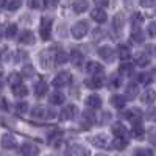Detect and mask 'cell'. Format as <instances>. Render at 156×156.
I'll list each match as a JSON object with an SVG mask.
<instances>
[{"label": "cell", "mask_w": 156, "mask_h": 156, "mask_svg": "<svg viewBox=\"0 0 156 156\" xmlns=\"http://www.w3.org/2000/svg\"><path fill=\"white\" fill-rule=\"evenodd\" d=\"M17 41H19V44H23V45H31L36 42V37L30 30H23V31H20Z\"/></svg>", "instance_id": "8fae6325"}, {"label": "cell", "mask_w": 156, "mask_h": 156, "mask_svg": "<svg viewBox=\"0 0 156 156\" xmlns=\"http://www.w3.org/2000/svg\"><path fill=\"white\" fill-rule=\"evenodd\" d=\"M133 70H134V66L131 62H123V64H120V67H119V72L122 75H131Z\"/></svg>", "instance_id": "ab89813d"}, {"label": "cell", "mask_w": 156, "mask_h": 156, "mask_svg": "<svg viewBox=\"0 0 156 156\" xmlns=\"http://www.w3.org/2000/svg\"><path fill=\"white\" fill-rule=\"evenodd\" d=\"M33 75H34V67L31 66V64H25V66L22 67L20 76L22 78H31Z\"/></svg>", "instance_id": "74e56055"}, {"label": "cell", "mask_w": 156, "mask_h": 156, "mask_svg": "<svg viewBox=\"0 0 156 156\" xmlns=\"http://www.w3.org/2000/svg\"><path fill=\"white\" fill-rule=\"evenodd\" d=\"M137 94H139V86L136 83H129L126 86V89H125V98L133 100V98L137 97Z\"/></svg>", "instance_id": "7402d4cb"}, {"label": "cell", "mask_w": 156, "mask_h": 156, "mask_svg": "<svg viewBox=\"0 0 156 156\" xmlns=\"http://www.w3.org/2000/svg\"><path fill=\"white\" fill-rule=\"evenodd\" d=\"M30 114H31L33 119H45V117H53L55 115L53 111H48L44 106H34V108H31Z\"/></svg>", "instance_id": "8992f818"}, {"label": "cell", "mask_w": 156, "mask_h": 156, "mask_svg": "<svg viewBox=\"0 0 156 156\" xmlns=\"http://www.w3.org/2000/svg\"><path fill=\"white\" fill-rule=\"evenodd\" d=\"M69 61L72 62V66L80 67L81 64L84 62V55H83V51L78 50V48H72L70 53H69Z\"/></svg>", "instance_id": "52a82bcc"}, {"label": "cell", "mask_w": 156, "mask_h": 156, "mask_svg": "<svg viewBox=\"0 0 156 156\" xmlns=\"http://www.w3.org/2000/svg\"><path fill=\"white\" fill-rule=\"evenodd\" d=\"M103 36H105V33H103V31L98 28V30H95V31H94L92 39H94V41H98V39H100V37H103Z\"/></svg>", "instance_id": "816d5d0a"}, {"label": "cell", "mask_w": 156, "mask_h": 156, "mask_svg": "<svg viewBox=\"0 0 156 156\" xmlns=\"http://www.w3.org/2000/svg\"><path fill=\"white\" fill-rule=\"evenodd\" d=\"M112 133L115 134V137H125V139H126V136H128V129L125 128L123 123L115 122V123L112 125Z\"/></svg>", "instance_id": "603a6c76"}, {"label": "cell", "mask_w": 156, "mask_h": 156, "mask_svg": "<svg viewBox=\"0 0 156 156\" xmlns=\"http://www.w3.org/2000/svg\"><path fill=\"white\" fill-rule=\"evenodd\" d=\"M100 119H101V122H100L101 125H105V123H108V122L111 120V112H109V111H106V112H103V114H101V117H100Z\"/></svg>", "instance_id": "bcb514c9"}, {"label": "cell", "mask_w": 156, "mask_h": 156, "mask_svg": "<svg viewBox=\"0 0 156 156\" xmlns=\"http://www.w3.org/2000/svg\"><path fill=\"white\" fill-rule=\"evenodd\" d=\"M134 64L139 67H147L148 64H150V58L145 55V53H139L134 56Z\"/></svg>", "instance_id": "d6a6232c"}, {"label": "cell", "mask_w": 156, "mask_h": 156, "mask_svg": "<svg viewBox=\"0 0 156 156\" xmlns=\"http://www.w3.org/2000/svg\"><path fill=\"white\" fill-rule=\"evenodd\" d=\"M70 81H72V75H70V72H67V70H61V72L53 78V84H55V87L69 86Z\"/></svg>", "instance_id": "277c9868"}, {"label": "cell", "mask_w": 156, "mask_h": 156, "mask_svg": "<svg viewBox=\"0 0 156 156\" xmlns=\"http://www.w3.org/2000/svg\"><path fill=\"white\" fill-rule=\"evenodd\" d=\"M3 36V33H2V28H0V37H2Z\"/></svg>", "instance_id": "6f0895ef"}, {"label": "cell", "mask_w": 156, "mask_h": 156, "mask_svg": "<svg viewBox=\"0 0 156 156\" xmlns=\"http://www.w3.org/2000/svg\"><path fill=\"white\" fill-rule=\"evenodd\" d=\"M154 98H156V92H154L153 89L144 90V94L140 95L142 103H145V105H153V103H154Z\"/></svg>", "instance_id": "d4e9b609"}, {"label": "cell", "mask_w": 156, "mask_h": 156, "mask_svg": "<svg viewBox=\"0 0 156 156\" xmlns=\"http://www.w3.org/2000/svg\"><path fill=\"white\" fill-rule=\"evenodd\" d=\"M86 72L90 75H101L103 73V66L97 61H89L86 64Z\"/></svg>", "instance_id": "e0dca14e"}, {"label": "cell", "mask_w": 156, "mask_h": 156, "mask_svg": "<svg viewBox=\"0 0 156 156\" xmlns=\"http://www.w3.org/2000/svg\"><path fill=\"white\" fill-rule=\"evenodd\" d=\"M142 22H144V16L140 14V12H134V14L131 16V25H133V28H139Z\"/></svg>", "instance_id": "b9f144b4"}, {"label": "cell", "mask_w": 156, "mask_h": 156, "mask_svg": "<svg viewBox=\"0 0 156 156\" xmlns=\"http://www.w3.org/2000/svg\"><path fill=\"white\" fill-rule=\"evenodd\" d=\"M0 144H2V147L6 148V150H12V148H16V147H17V140H16V137L12 136V134L5 133V134L2 136V140H0Z\"/></svg>", "instance_id": "7c38bea8"}, {"label": "cell", "mask_w": 156, "mask_h": 156, "mask_svg": "<svg viewBox=\"0 0 156 156\" xmlns=\"http://www.w3.org/2000/svg\"><path fill=\"white\" fill-rule=\"evenodd\" d=\"M89 31V23L86 20H80V22H76L73 27L70 28V33L75 39H83Z\"/></svg>", "instance_id": "7a4b0ae2"}, {"label": "cell", "mask_w": 156, "mask_h": 156, "mask_svg": "<svg viewBox=\"0 0 156 156\" xmlns=\"http://www.w3.org/2000/svg\"><path fill=\"white\" fill-rule=\"evenodd\" d=\"M129 39H131L133 42H136V44H142L144 39H145V34H144V31H142L140 28H133L131 34H129Z\"/></svg>", "instance_id": "f1b7e54d"}, {"label": "cell", "mask_w": 156, "mask_h": 156, "mask_svg": "<svg viewBox=\"0 0 156 156\" xmlns=\"http://www.w3.org/2000/svg\"><path fill=\"white\" fill-rule=\"evenodd\" d=\"M64 100H66V97H64V94L59 92V90H55V92H51L50 97H48V101L51 103V105H62Z\"/></svg>", "instance_id": "4316f807"}, {"label": "cell", "mask_w": 156, "mask_h": 156, "mask_svg": "<svg viewBox=\"0 0 156 156\" xmlns=\"http://www.w3.org/2000/svg\"><path fill=\"white\" fill-rule=\"evenodd\" d=\"M94 2H95L97 8H106L109 5V0H94Z\"/></svg>", "instance_id": "c3c4849f"}, {"label": "cell", "mask_w": 156, "mask_h": 156, "mask_svg": "<svg viewBox=\"0 0 156 156\" xmlns=\"http://www.w3.org/2000/svg\"><path fill=\"white\" fill-rule=\"evenodd\" d=\"M5 8V0H0V9Z\"/></svg>", "instance_id": "f5cc1de1"}, {"label": "cell", "mask_w": 156, "mask_h": 156, "mask_svg": "<svg viewBox=\"0 0 156 156\" xmlns=\"http://www.w3.org/2000/svg\"><path fill=\"white\" fill-rule=\"evenodd\" d=\"M123 25H125V16L122 14V12H119V14H115L114 19H112V28L117 33H120L122 28H123Z\"/></svg>", "instance_id": "cb8c5ba5"}, {"label": "cell", "mask_w": 156, "mask_h": 156, "mask_svg": "<svg viewBox=\"0 0 156 156\" xmlns=\"http://www.w3.org/2000/svg\"><path fill=\"white\" fill-rule=\"evenodd\" d=\"M108 86L111 87V89H117V87H120V84H122V76L119 75V73H114V75H111L109 76V80H108Z\"/></svg>", "instance_id": "e575fe53"}, {"label": "cell", "mask_w": 156, "mask_h": 156, "mask_svg": "<svg viewBox=\"0 0 156 156\" xmlns=\"http://www.w3.org/2000/svg\"><path fill=\"white\" fill-rule=\"evenodd\" d=\"M89 140L94 144V147H98V148H105L108 145V137L105 134H97V136H92L89 137Z\"/></svg>", "instance_id": "ffe728a7"}, {"label": "cell", "mask_w": 156, "mask_h": 156, "mask_svg": "<svg viewBox=\"0 0 156 156\" xmlns=\"http://www.w3.org/2000/svg\"><path fill=\"white\" fill-rule=\"evenodd\" d=\"M83 122H86L87 125H94V120H95V115L90 112V111H86L84 114H83Z\"/></svg>", "instance_id": "7bdbcfd3"}, {"label": "cell", "mask_w": 156, "mask_h": 156, "mask_svg": "<svg viewBox=\"0 0 156 156\" xmlns=\"http://www.w3.org/2000/svg\"><path fill=\"white\" fill-rule=\"evenodd\" d=\"M90 17H92L97 23H103V22H106L108 14H106V11L103 8H94L92 12H90Z\"/></svg>", "instance_id": "2e32d148"}, {"label": "cell", "mask_w": 156, "mask_h": 156, "mask_svg": "<svg viewBox=\"0 0 156 156\" xmlns=\"http://www.w3.org/2000/svg\"><path fill=\"white\" fill-rule=\"evenodd\" d=\"M12 94H14L17 98H23V97L28 95V87L25 86L23 83L16 84V86H12Z\"/></svg>", "instance_id": "484cf974"}, {"label": "cell", "mask_w": 156, "mask_h": 156, "mask_svg": "<svg viewBox=\"0 0 156 156\" xmlns=\"http://www.w3.org/2000/svg\"><path fill=\"white\" fill-rule=\"evenodd\" d=\"M95 156H106V154H101V153H98V154H95Z\"/></svg>", "instance_id": "9f6ffc18"}, {"label": "cell", "mask_w": 156, "mask_h": 156, "mask_svg": "<svg viewBox=\"0 0 156 156\" xmlns=\"http://www.w3.org/2000/svg\"><path fill=\"white\" fill-rule=\"evenodd\" d=\"M41 66L44 69H51L55 64V56L51 55V51H44V53H41Z\"/></svg>", "instance_id": "9a60e30c"}, {"label": "cell", "mask_w": 156, "mask_h": 156, "mask_svg": "<svg viewBox=\"0 0 156 156\" xmlns=\"http://www.w3.org/2000/svg\"><path fill=\"white\" fill-rule=\"evenodd\" d=\"M20 153L22 156H37L39 154V147L33 142H25L20 145Z\"/></svg>", "instance_id": "ba28073f"}, {"label": "cell", "mask_w": 156, "mask_h": 156, "mask_svg": "<svg viewBox=\"0 0 156 156\" xmlns=\"http://www.w3.org/2000/svg\"><path fill=\"white\" fill-rule=\"evenodd\" d=\"M51 27H53V20L51 17H42L41 19V25H39V33L44 41H48L51 37Z\"/></svg>", "instance_id": "6da1fadb"}, {"label": "cell", "mask_w": 156, "mask_h": 156, "mask_svg": "<svg viewBox=\"0 0 156 156\" xmlns=\"http://www.w3.org/2000/svg\"><path fill=\"white\" fill-rule=\"evenodd\" d=\"M3 75V72H2V67H0V76H2Z\"/></svg>", "instance_id": "11a10c76"}, {"label": "cell", "mask_w": 156, "mask_h": 156, "mask_svg": "<svg viewBox=\"0 0 156 156\" xmlns=\"http://www.w3.org/2000/svg\"><path fill=\"white\" fill-rule=\"evenodd\" d=\"M131 136H133L134 139H137V140H140V139H144V137H145V128H144V125H142L140 122L133 123Z\"/></svg>", "instance_id": "ac0fdd59"}, {"label": "cell", "mask_w": 156, "mask_h": 156, "mask_svg": "<svg viewBox=\"0 0 156 156\" xmlns=\"http://www.w3.org/2000/svg\"><path fill=\"white\" fill-rule=\"evenodd\" d=\"M133 156H153V153L150 150H147V148H137Z\"/></svg>", "instance_id": "f6af8a7d"}, {"label": "cell", "mask_w": 156, "mask_h": 156, "mask_svg": "<svg viewBox=\"0 0 156 156\" xmlns=\"http://www.w3.org/2000/svg\"><path fill=\"white\" fill-rule=\"evenodd\" d=\"M126 145H128V140H126L125 137H115V139L112 140V144H111V147H112L114 150H125Z\"/></svg>", "instance_id": "836d02e7"}, {"label": "cell", "mask_w": 156, "mask_h": 156, "mask_svg": "<svg viewBox=\"0 0 156 156\" xmlns=\"http://www.w3.org/2000/svg\"><path fill=\"white\" fill-rule=\"evenodd\" d=\"M8 83L11 84V87H12V86H16V84H20V83H22V76H20V73H17V72L9 73V75H8Z\"/></svg>", "instance_id": "8d00e7d4"}, {"label": "cell", "mask_w": 156, "mask_h": 156, "mask_svg": "<svg viewBox=\"0 0 156 156\" xmlns=\"http://www.w3.org/2000/svg\"><path fill=\"white\" fill-rule=\"evenodd\" d=\"M154 5V0H140V6L144 8H153Z\"/></svg>", "instance_id": "681fc988"}, {"label": "cell", "mask_w": 156, "mask_h": 156, "mask_svg": "<svg viewBox=\"0 0 156 156\" xmlns=\"http://www.w3.org/2000/svg\"><path fill=\"white\" fill-rule=\"evenodd\" d=\"M53 56H55V62L56 64H64V62L69 61V53H66L62 48H58Z\"/></svg>", "instance_id": "1f68e13d"}, {"label": "cell", "mask_w": 156, "mask_h": 156, "mask_svg": "<svg viewBox=\"0 0 156 156\" xmlns=\"http://www.w3.org/2000/svg\"><path fill=\"white\" fill-rule=\"evenodd\" d=\"M48 92V84L45 81H39L34 84V95L36 97H44Z\"/></svg>", "instance_id": "83f0119b"}, {"label": "cell", "mask_w": 156, "mask_h": 156, "mask_svg": "<svg viewBox=\"0 0 156 156\" xmlns=\"http://www.w3.org/2000/svg\"><path fill=\"white\" fill-rule=\"evenodd\" d=\"M137 83H142V84H150V83H153V76H151V73H147V72L139 73V76H137Z\"/></svg>", "instance_id": "60d3db41"}, {"label": "cell", "mask_w": 156, "mask_h": 156, "mask_svg": "<svg viewBox=\"0 0 156 156\" xmlns=\"http://www.w3.org/2000/svg\"><path fill=\"white\" fill-rule=\"evenodd\" d=\"M2 87H3V86H2V83H0V94H2Z\"/></svg>", "instance_id": "db71d44e"}, {"label": "cell", "mask_w": 156, "mask_h": 156, "mask_svg": "<svg viewBox=\"0 0 156 156\" xmlns=\"http://www.w3.org/2000/svg\"><path fill=\"white\" fill-rule=\"evenodd\" d=\"M28 6L33 8V9L41 8V0H28Z\"/></svg>", "instance_id": "7dc6e473"}, {"label": "cell", "mask_w": 156, "mask_h": 156, "mask_svg": "<svg viewBox=\"0 0 156 156\" xmlns=\"http://www.w3.org/2000/svg\"><path fill=\"white\" fill-rule=\"evenodd\" d=\"M61 142H62V133H59V131H55L48 136V145H51V147H59Z\"/></svg>", "instance_id": "4dcf8cb0"}, {"label": "cell", "mask_w": 156, "mask_h": 156, "mask_svg": "<svg viewBox=\"0 0 156 156\" xmlns=\"http://www.w3.org/2000/svg\"><path fill=\"white\" fill-rule=\"evenodd\" d=\"M22 5V0H5V8L9 11H16Z\"/></svg>", "instance_id": "f35d334b"}, {"label": "cell", "mask_w": 156, "mask_h": 156, "mask_svg": "<svg viewBox=\"0 0 156 156\" xmlns=\"http://www.w3.org/2000/svg\"><path fill=\"white\" fill-rule=\"evenodd\" d=\"M154 27H156V23L151 22V23L148 25V28H147V34H148L150 37H154Z\"/></svg>", "instance_id": "f907efd6"}, {"label": "cell", "mask_w": 156, "mask_h": 156, "mask_svg": "<svg viewBox=\"0 0 156 156\" xmlns=\"http://www.w3.org/2000/svg\"><path fill=\"white\" fill-rule=\"evenodd\" d=\"M97 53H98V56H100L103 61H106L108 64H111V62L115 61V50H114L112 47H109V45L100 47V48L97 50Z\"/></svg>", "instance_id": "3957f363"}, {"label": "cell", "mask_w": 156, "mask_h": 156, "mask_svg": "<svg viewBox=\"0 0 156 156\" xmlns=\"http://www.w3.org/2000/svg\"><path fill=\"white\" fill-rule=\"evenodd\" d=\"M72 8L76 14H81V12H86L87 8H89V2L87 0H73L72 3Z\"/></svg>", "instance_id": "44dd1931"}, {"label": "cell", "mask_w": 156, "mask_h": 156, "mask_svg": "<svg viewBox=\"0 0 156 156\" xmlns=\"http://www.w3.org/2000/svg\"><path fill=\"white\" fill-rule=\"evenodd\" d=\"M115 58H119L122 61L129 59L131 58V50H129V47L125 44H119L117 45V50H115Z\"/></svg>", "instance_id": "4fadbf2b"}, {"label": "cell", "mask_w": 156, "mask_h": 156, "mask_svg": "<svg viewBox=\"0 0 156 156\" xmlns=\"http://www.w3.org/2000/svg\"><path fill=\"white\" fill-rule=\"evenodd\" d=\"M3 34H5L8 39L16 37V34H17V25H16V23H9V25H6V28H5Z\"/></svg>", "instance_id": "d590c367"}, {"label": "cell", "mask_w": 156, "mask_h": 156, "mask_svg": "<svg viewBox=\"0 0 156 156\" xmlns=\"http://www.w3.org/2000/svg\"><path fill=\"white\" fill-rule=\"evenodd\" d=\"M69 156H90V151L81 144H72L67 150Z\"/></svg>", "instance_id": "9c48e42d"}, {"label": "cell", "mask_w": 156, "mask_h": 156, "mask_svg": "<svg viewBox=\"0 0 156 156\" xmlns=\"http://www.w3.org/2000/svg\"><path fill=\"white\" fill-rule=\"evenodd\" d=\"M84 84L89 89H100L103 86V76L101 75H92L90 78L84 80Z\"/></svg>", "instance_id": "5bb4252c"}, {"label": "cell", "mask_w": 156, "mask_h": 156, "mask_svg": "<svg viewBox=\"0 0 156 156\" xmlns=\"http://www.w3.org/2000/svg\"><path fill=\"white\" fill-rule=\"evenodd\" d=\"M109 103L114 106V108H117V109H122L123 106H125V103H126V98L123 97V95H112L111 97V100H109Z\"/></svg>", "instance_id": "f546056e"}, {"label": "cell", "mask_w": 156, "mask_h": 156, "mask_svg": "<svg viewBox=\"0 0 156 156\" xmlns=\"http://www.w3.org/2000/svg\"><path fill=\"white\" fill-rule=\"evenodd\" d=\"M78 114V108L76 105H73V103H70V105H66L62 108L61 114H59V119L61 120H73L75 117Z\"/></svg>", "instance_id": "5b68a950"}, {"label": "cell", "mask_w": 156, "mask_h": 156, "mask_svg": "<svg viewBox=\"0 0 156 156\" xmlns=\"http://www.w3.org/2000/svg\"><path fill=\"white\" fill-rule=\"evenodd\" d=\"M16 109H17L19 114H25V112L28 111V103H25V101L17 103V105H16Z\"/></svg>", "instance_id": "ee69618b"}, {"label": "cell", "mask_w": 156, "mask_h": 156, "mask_svg": "<svg viewBox=\"0 0 156 156\" xmlns=\"http://www.w3.org/2000/svg\"><path fill=\"white\" fill-rule=\"evenodd\" d=\"M123 117L131 123H136V122H140V119H142V111L139 108H129L123 112Z\"/></svg>", "instance_id": "30bf717a"}, {"label": "cell", "mask_w": 156, "mask_h": 156, "mask_svg": "<svg viewBox=\"0 0 156 156\" xmlns=\"http://www.w3.org/2000/svg\"><path fill=\"white\" fill-rule=\"evenodd\" d=\"M86 105H87V108H90V109H98V108H101V98H100V95H97V94L89 95V97L86 98Z\"/></svg>", "instance_id": "d6986e66"}]
</instances>
